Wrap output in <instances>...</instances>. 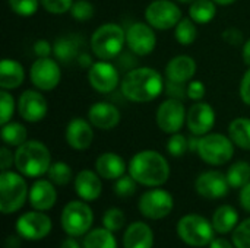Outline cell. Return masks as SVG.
<instances>
[{"instance_id": "28", "label": "cell", "mask_w": 250, "mask_h": 248, "mask_svg": "<svg viewBox=\"0 0 250 248\" xmlns=\"http://www.w3.org/2000/svg\"><path fill=\"white\" fill-rule=\"evenodd\" d=\"M212 225L217 234H229L239 225V213L230 205L220 206L212 215Z\"/></svg>"}, {"instance_id": "9", "label": "cell", "mask_w": 250, "mask_h": 248, "mask_svg": "<svg viewBox=\"0 0 250 248\" xmlns=\"http://www.w3.org/2000/svg\"><path fill=\"white\" fill-rule=\"evenodd\" d=\"M173 208H174L173 196L167 190L158 187H152L151 190L145 191L138 202L139 212L151 221L164 219L173 212Z\"/></svg>"}, {"instance_id": "43", "label": "cell", "mask_w": 250, "mask_h": 248, "mask_svg": "<svg viewBox=\"0 0 250 248\" xmlns=\"http://www.w3.org/2000/svg\"><path fill=\"white\" fill-rule=\"evenodd\" d=\"M41 6L51 15H64L70 12L75 0H40Z\"/></svg>"}, {"instance_id": "50", "label": "cell", "mask_w": 250, "mask_h": 248, "mask_svg": "<svg viewBox=\"0 0 250 248\" xmlns=\"http://www.w3.org/2000/svg\"><path fill=\"white\" fill-rule=\"evenodd\" d=\"M242 208L250 213V183H248L245 187L240 189V196H239Z\"/></svg>"}, {"instance_id": "24", "label": "cell", "mask_w": 250, "mask_h": 248, "mask_svg": "<svg viewBox=\"0 0 250 248\" xmlns=\"http://www.w3.org/2000/svg\"><path fill=\"white\" fill-rule=\"evenodd\" d=\"M126 170L127 165L125 159L114 152H104L95 161V171L104 180L116 181L117 178L126 174Z\"/></svg>"}, {"instance_id": "46", "label": "cell", "mask_w": 250, "mask_h": 248, "mask_svg": "<svg viewBox=\"0 0 250 248\" xmlns=\"http://www.w3.org/2000/svg\"><path fill=\"white\" fill-rule=\"evenodd\" d=\"M15 165V153L9 149V146H1L0 148V168L1 171H9Z\"/></svg>"}, {"instance_id": "22", "label": "cell", "mask_w": 250, "mask_h": 248, "mask_svg": "<svg viewBox=\"0 0 250 248\" xmlns=\"http://www.w3.org/2000/svg\"><path fill=\"white\" fill-rule=\"evenodd\" d=\"M196 73V61L188 54L173 57L166 66V77L173 83H188Z\"/></svg>"}, {"instance_id": "52", "label": "cell", "mask_w": 250, "mask_h": 248, "mask_svg": "<svg viewBox=\"0 0 250 248\" xmlns=\"http://www.w3.org/2000/svg\"><path fill=\"white\" fill-rule=\"evenodd\" d=\"M78 64L82 66V67H88L89 69L94 64V61H92V57L88 53H81L79 57H78Z\"/></svg>"}, {"instance_id": "14", "label": "cell", "mask_w": 250, "mask_h": 248, "mask_svg": "<svg viewBox=\"0 0 250 248\" xmlns=\"http://www.w3.org/2000/svg\"><path fill=\"white\" fill-rule=\"evenodd\" d=\"M53 228L51 219L41 210H32L21 215L16 221V232L21 238L28 241H38L45 238Z\"/></svg>"}, {"instance_id": "38", "label": "cell", "mask_w": 250, "mask_h": 248, "mask_svg": "<svg viewBox=\"0 0 250 248\" xmlns=\"http://www.w3.org/2000/svg\"><path fill=\"white\" fill-rule=\"evenodd\" d=\"M9 7L13 13L22 18H29L37 13L41 1L40 0H7Z\"/></svg>"}, {"instance_id": "19", "label": "cell", "mask_w": 250, "mask_h": 248, "mask_svg": "<svg viewBox=\"0 0 250 248\" xmlns=\"http://www.w3.org/2000/svg\"><path fill=\"white\" fill-rule=\"evenodd\" d=\"M66 143L75 151H86L94 142V126L89 120L75 117L66 124Z\"/></svg>"}, {"instance_id": "54", "label": "cell", "mask_w": 250, "mask_h": 248, "mask_svg": "<svg viewBox=\"0 0 250 248\" xmlns=\"http://www.w3.org/2000/svg\"><path fill=\"white\" fill-rule=\"evenodd\" d=\"M59 248H82V247H81V244H79L73 237H69V238L63 240V243L60 244V247Z\"/></svg>"}, {"instance_id": "40", "label": "cell", "mask_w": 250, "mask_h": 248, "mask_svg": "<svg viewBox=\"0 0 250 248\" xmlns=\"http://www.w3.org/2000/svg\"><path fill=\"white\" fill-rule=\"evenodd\" d=\"M188 151H189V137H186L180 132L170 136V139L167 142V152L171 156L182 158L183 155H186Z\"/></svg>"}, {"instance_id": "15", "label": "cell", "mask_w": 250, "mask_h": 248, "mask_svg": "<svg viewBox=\"0 0 250 248\" xmlns=\"http://www.w3.org/2000/svg\"><path fill=\"white\" fill-rule=\"evenodd\" d=\"M126 45L136 56H148L155 50V29L146 22H135L126 29Z\"/></svg>"}, {"instance_id": "3", "label": "cell", "mask_w": 250, "mask_h": 248, "mask_svg": "<svg viewBox=\"0 0 250 248\" xmlns=\"http://www.w3.org/2000/svg\"><path fill=\"white\" fill-rule=\"evenodd\" d=\"M51 164L50 149L40 140H26L15 151V167L25 177H42L48 172Z\"/></svg>"}, {"instance_id": "48", "label": "cell", "mask_w": 250, "mask_h": 248, "mask_svg": "<svg viewBox=\"0 0 250 248\" xmlns=\"http://www.w3.org/2000/svg\"><path fill=\"white\" fill-rule=\"evenodd\" d=\"M34 53L37 57H50V54H53V44L47 39H38L34 44Z\"/></svg>"}, {"instance_id": "49", "label": "cell", "mask_w": 250, "mask_h": 248, "mask_svg": "<svg viewBox=\"0 0 250 248\" xmlns=\"http://www.w3.org/2000/svg\"><path fill=\"white\" fill-rule=\"evenodd\" d=\"M167 92H168V95L171 98H179V99H182L183 94H186L182 83H173V82H168V80H167Z\"/></svg>"}, {"instance_id": "30", "label": "cell", "mask_w": 250, "mask_h": 248, "mask_svg": "<svg viewBox=\"0 0 250 248\" xmlns=\"http://www.w3.org/2000/svg\"><path fill=\"white\" fill-rule=\"evenodd\" d=\"M217 15V3L214 0H195L189 6V18L198 25L209 23Z\"/></svg>"}, {"instance_id": "6", "label": "cell", "mask_w": 250, "mask_h": 248, "mask_svg": "<svg viewBox=\"0 0 250 248\" xmlns=\"http://www.w3.org/2000/svg\"><path fill=\"white\" fill-rule=\"evenodd\" d=\"M180 240L190 247H207L212 243L215 229L212 222L198 213H189L177 222Z\"/></svg>"}, {"instance_id": "37", "label": "cell", "mask_w": 250, "mask_h": 248, "mask_svg": "<svg viewBox=\"0 0 250 248\" xmlns=\"http://www.w3.org/2000/svg\"><path fill=\"white\" fill-rule=\"evenodd\" d=\"M103 225L111 232H119L126 225V215L122 209L111 208L103 215Z\"/></svg>"}, {"instance_id": "41", "label": "cell", "mask_w": 250, "mask_h": 248, "mask_svg": "<svg viewBox=\"0 0 250 248\" xmlns=\"http://www.w3.org/2000/svg\"><path fill=\"white\" fill-rule=\"evenodd\" d=\"M95 13V7L89 0H75L70 9V15L73 19L79 22L89 20Z\"/></svg>"}, {"instance_id": "20", "label": "cell", "mask_w": 250, "mask_h": 248, "mask_svg": "<svg viewBox=\"0 0 250 248\" xmlns=\"http://www.w3.org/2000/svg\"><path fill=\"white\" fill-rule=\"evenodd\" d=\"M88 120L98 130H113L119 126L122 120L120 110L107 101H98L92 104L88 110Z\"/></svg>"}, {"instance_id": "34", "label": "cell", "mask_w": 250, "mask_h": 248, "mask_svg": "<svg viewBox=\"0 0 250 248\" xmlns=\"http://www.w3.org/2000/svg\"><path fill=\"white\" fill-rule=\"evenodd\" d=\"M198 23L190 18H182L174 28V38L182 45H190L198 38Z\"/></svg>"}, {"instance_id": "32", "label": "cell", "mask_w": 250, "mask_h": 248, "mask_svg": "<svg viewBox=\"0 0 250 248\" xmlns=\"http://www.w3.org/2000/svg\"><path fill=\"white\" fill-rule=\"evenodd\" d=\"M1 140L6 146L18 148L28 140L26 127L18 121H9L1 126Z\"/></svg>"}, {"instance_id": "56", "label": "cell", "mask_w": 250, "mask_h": 248, "mask_svg": "<svg viewBox=\"0 0 250 248\" xmlns=\"http://www.w3.org/2000/svg\"><path fill=\"white\" fill-rule=\"evenodd\" d=\"M179 3H182V4H192L195 0H177Z\"/></svg>"}, {"instance_id": "35", "label": "cell", "mask_w": 250, "mask_h": 248, "mask_svg": "<svg viewBox=\"0 0 250 248\" xmlns=\"http://www.w3.org/2000/svg\"><path fill=\"white\" fill-rule=\"evenodd\" d=\"M47 175H48V180H50L53 184L62 186V187H63V186H67V184L72 181V178H73V171H72V168H70L69 164H66V162H63V161H56V162L51 164V167H50Z\"/></svg>"}, {"instance_id": "5", "label": "cell", "mask_w": 250, "mask_h": 248, "mask_svg": "<svg viewBox=\"0 0 250 248\" xmlns=\"http://www.w3.org/2000/svg\"><path fill=\"white\" fill-rule=\"evenodd\" d=\"M21 172L1 171L0 174V210L4 215L18 212L26 202L29 190Z\"/></svg>"}, {"instance_id": "7", "label": "cell", "mask_w": 250, "mask_h": 248, "mask_svg": "<svg viewBox=\"0 0 250 248\" xmlns=\"http://www.w3.org/2000/svg\"><path fill=\"white\" fill-rule=\"evenodd\" d=\"M234 146L236 145L229 136L221 133H208L201 136L196 153L205 164L220 167L231 161L234 156Z\"/></svg>"}, {"instance_id": "18", "label": "cell", "mask_w": 250, "mask_h": 248, "mask_svg": "<svg viewBox=\"0 0 250 248\" xmlns=\"http://www.w3.org/2000/svg\"><path fill=\"white\" fill-rule=\"evenodd\" d=\"M215 120H217V115H215L212 105L204 101H196L188 110L186 126L192 134L205 136L211 133V130L214 129Z\"/></svg>"}, {"instance_id": "21", "label": "cell", "mask_w": 250, "mask_h": 248, "mask_svg": "<svg viewBox=\"0 0 250 248\" xmlns=\"http://www.w3.org/2000/svg\"><path fill=\"white\" fill-rule=\"evenodd\" d=\"M75 191L83 202H94L103 193V183L100 174L92 170H82L75 177Z\"/></svg>"}, {"instance_id": "53", "label": "cell", "mask_w": 250, "mask_h": 248, "mask_svg": "<svg viewBox=\"0 0 250 248\" xmlns=\"http://www.w3.org/2000/svg\"><path fill=\"white\" fill-rule=\"evenodd\" d=\"M242 57H243V61L246 66L250 67V38L243 44V48H242Z\"/></svg>"}, {"instance_id": "36", "label": "cell", "mask_w": 250, "mask_h": 248, "mask_svg": "<svg viewBox=\"0 0 250 248\" xmlns=\"http://www.w3.org/2000/svg\"><path fill=\"white\" fill-rule=\"evenodd\" d=\"M136 189H138V183H136V180L130 174L129 175H126V174L122 175L113 184V191L120 199L132 197L136 193Z\"/></svg>"}, {"instance_id": "4", "label": "cell", "mask_w": 250, "mask_h": 248, "mask_svg": "<svg viewBox=\"0 0 250 248\" xmlns=\"http://www.w3.org/2000/svg\"><path fill=\"white\" fill-rule=\"evenodd\" d=\"M89 45L97 58L113 60L126 45V31L114 22L103 23L92 32Z\"/></svg>"}, {"instance_id": "42", "label": "cell", "mask_w": 250, "mask_h": 248, "mask_svg": "<svg viewBox=\"0 0 250 248\" xmlns=\"http://www.w3.org/2000/svg\"><path fill=\"white\" fill-rule=\"evenodd\" d=\"M233 244L236 248H250V218L240 222L233 231Z\"/></svg>"}, {"instance_id": "27", "label": "cell", "mask_w": 250, "mask_h": 248, "mask_svg": "<svg viewBox=\"0 0 250 248\" xmlns=\"http://www.w3.org/2000/svg\"><path fill=\"white\" fill-rule=\"evenodd\" d=\"M81 42L73 35H64L54 41L53 44V56L62 64H70L79 57Z\"/></svg>"}, {"instance_id": "25", "label": "cell", "mask_w": 250, "mask_h": 248, "mask_svg": "<svg viewBox=\"0 0 250 248\" xmlns=\"http://www.w3.org/2000/svg\"><path fill=\"white\" fill-rule=\"evenodd\" d=\"M125 248H152L154 247V232L151 227L145 222L130 224L123 235Z\"/></svg>"}, {"instance_id": "55", "label": "cell", "mask_w": 250, "mask_h": 248, "mask_svg": "<svg viewBox=\"0 0 250 248\" xmlns=\"http://www.w3.org/2000/svg\"><path fill=\"white\" fill-rule=\"evenodd\" d=\"M217 4H220V6H230V4H233V3H236L237 0H214Z\"/></svg>"}, {"instance_id": "10", "label": "cell", "mask_w": 250, "mask_h": 248, "mask_svg": "<svg viewBox=\"0 0 250 248\" xmlns=\"http://www.w3.org/2000/svg\"><path fill=\"white\" fill-rule=\"evenodd\" d=\"M188 111L182 99L179 98H167L164 99L155 114L158 129L166 134L179 133L186 124Z\"/></svg>"}, {"instance_id": "8", "label": "cell", "mask_w": 250, "mask_h": 248, "mask_svg": "<svg viewBox=\"0 0 250 248\" xmlns=\"http://www.w3.org/2000/svg\"><path fill=\"white\" fill-rule=\"evenodd\" d=\"M62 228L63 231L73 238L86 235L91 231L94 222V212L83 200L69 202L62 212Z\"/></svg>"}, {"instance_id": "47", "label": "cell", "mask_w": 250, "mask_h": 248, "mask_svg": "<svg viewBox=\"0 0 250 248\" xmlns=\"http://www.w3.org/2000/svg\"><path fill=\"white\" fill-rule=\"evenodd\" d=\"M239 94L242 101L250 107V67L249 70L243 75L242 80H240V88H239Z\"/></svg>"}, {"instance_id": "16", "label": "cell", "mask_w": 250, "mask_h": 248, "mask_svg": "<svg viewBox=\"0 0 250 248\" xmlns=\"http://www.w3.org/2000/svg\"><path fill=\"white\" fill-rule=\"evenodd\" d=\"M18 113L28 123H40L48 113V102L38 89H26L19 95Z\"/></svg>"}, {"instance_id": "17", "label": "cell", "mask_w": 250, "mask_h": 248, "mask_svg": "<svg viewBox=\"0 0 250 248\" xmlns=\"http://www.w3.org/2000/svg\"><path fill=\"white\" fill-rule=\"evenodd\" d=\"M230 184L227 180V175L221 171H205L201 175H198L195 181V190L196 193L208 200H217L223 199L229 194Z\"/></svg>"}, {"instance_id": "29", "label": "cell", "mask_w": 250, "mask_h": 248, "mask_svg": "<svg viewBox=\"0 0 250 248\" xmlns=\"http://www.w3.org/2000/svg\"><path fill=\"white\" fill-rule=\"evenodd\" d=\"M229 137L233 143L243 149L250 151V118L237 117L229 124Z\"/></svg>"}, {"instance_id": "2", "label": "cell", "mask_w": 250, "mask_h": 248, "mask_svg": "<svg viewBox=\"0 0 250 248\" xmlns=\"http://www.w3.org/2000/svg\"><path fill=\"white\" fill-rule=\"evenodd\" d=\"M129 174L138 184L145 187H160L170 178V165L163 153L145 149L135 153L129 162Z\"/></svg>"}, {"instance_id": "11", "label": "cell", "mask_w": 250, "mask_h": 248, "mask_svg": "<svg viewBox=\"0 0 250 248\" xmlns=\"http://www.w3.org/2000/svg\"><path fill=\"white\" fill-rule=\"evenodd\" d=\"M182 19L180 7L171 0H154L145 9V20L154 29L167 31L176 28Z\"/></svg>"}, {"instance_id": "13", "label": "cell", "mask_w": 250, "mask_h": 248, "mask_svg": "<svg viewBox=\"0 0 250 248\" xmlns=\"http://www.w3.org/2000/svg\"><path fill=\"white\" fill-rule=\"evenodd\" d=\"M88 82L98 94H111L120 86L122 79L119 69L113 63L100 60L88 69Z\"/></svg>"}, {"instance_id": "1", "label": "cell", "mask_w": 250, "mask_h": 248, "mask_svg": "<svg viewBox=\"0 0 250 248\" xmlns=\"http://www.w3.org/2000/svg\"><path fill=\"white\" fill-rule=\"evenodd\" d=\"M163 75L152 67H135L129 70L120 83L122 95L136 104H145L157 99L164 91Z\"/></svg>"}, {"instance_id": "23", "label": "cell", "mask_w": 250, "mask_h": 248, "mask_svg": "<svg viewBox=\"0 0 250 248\" xmlns=\"http://www.w3.org/2000/svg\"><path fill=\"white\" fill-rule=\"evenodd\" d=\"M28 200L35 210H50L57 202L56 184L50 180H37L29 189Z\"/></svg>"}, {"instance_id": "51", "label": "cell", "mask_w": 250, "mask_h": 248, "mask_svg": "<svg viewBox=\"0 0 250 248\" xmlns=\"http://www.w3.org/2000/svg\"><path fill=\"white\" fill-rule=\"evenodd\" d=\"M209 248H236L234 244H231L230 241L224 240V238H214L212 243L208 246Z\"/></svg>"}, {"instance_id": "39", "label": "cell", "mask_w": 250, "mask_h": 248, "mask_svg": "<svg viewBox=\"0 0 250 248\" xmlns=\"http://www.w3.org/2000/svg\"><path fill=\"white\" fill-rule=\"evenodd\" d=\"M18 108V104H15V98L4 89L0 91V124H6L12 121V117L15 114V110Z\"/></svg>"}, {"instance_id": "33", "label": "cell", "mask_w": 250, "mask_h": 248, "mask_svg": "<svg viewBox=\"0 0 250 248\" xmlns=\"http://www.w3.org/2000/svg\"><path fill=\"white\" fill-rule=\"evenodd\" d=\"M226 175L231 189H242L250 183V164L246 161H237L229 168Z\"/></svg>"}, {"instance_id": "12", "label": "cell", "mask_w": 250, "mask_h": 248, "mask_svg": "<svg viewBox=\"0 0 250 248\" xmlns=\"http://www.w3.org/2000/svg\"><path fill=\"white\" fill-rule=\"evenodd\" d=\"M31 83L38 91H53L62 80L59 61L51 57H38L29 69Z\"/></svg>"}, {"instance_id": "45", "label": "cell", "mask_w": 250, "mask_h": 248, "mask_svg": "<svg viewBox=\"0 0 250 248\" xmlns=\"http://www.w3.org/2000/svg\"><path fill=\"white\" fill-rule=\"evenodd\" d=\"M221 37L229 45H240L243 42V32L239 28H234V26H230V28L224 29Z\"/></svg>"}, {"instance_id": "44", "label": "cell", "mask_w": 250, "mask_h": 248, "mask_svg": "<svg viewBox=\"0 0 250 248\" xmlns=\"http://www.w3.org/2000/svg\"><path fill=\"white\" fill-rule=\"evenodd\" d=\"M207 94V88L202 80H190L186 88V96L192 101H202Z\"/></svg>"}, {"instance_id": "31", "label": "cell", "mask_w": 250, "mask_h": 248, "mask_svg": "<svg viewBox=\"0 0 250 248\" xmlns=\"http://www.w3.org/2000/svg\"><path fill=\"white\" fill-rule=\"evenodd\" d=\"M83 248H117L114 232L107 228L91 229L83 238Z\"/></svg>"}, {"instance_id": "26", "label": "cell", "mask_w": 250, "mask_h": 248, "mask_svg": "<svg viewBox=\"0 0 250 248\" xmlns=\"http://www.w3.org/2000/svg\"><path fill=\"white\" fill-rule=\"evenodd\" d=\"M25 80L23 66L13 58H3L0 63V88L12 91L19 88Z\"/></svg>"}]
</instances>
